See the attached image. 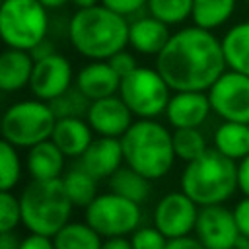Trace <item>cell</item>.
<instances>
[{
	"label": "cell",
	"mask_w": 249,
	"mask_h": 249,
	"mask_svg": "<svg viewBox=\"0 0 249 249\" xmlns=\"http://www.w3.org/2000/svg\"><path fill=\"white\" fill-rule=\"evenodd\" d=\"M156 68L173 91H208L228 68L222 39L212 29L183 27L156 54Z\"/></svg>",
	"instance_id": "cell-1"
},
{
	"label": "cell",
	"mask_w": 249,
	"mask_h": 249,
	"mask_svg": "<svg viewBox=\"0 0 249 249\" xmlns=\"http://www.w3.org/2000/svg\"><path fill=\"white\" fill-rule=\"evenodd\" d=\"M128 27L124 16L113 12L101 2L89 8H78L68 21V41L86 58L107 60L128 45Z\"/></svg>",
	"instance_id": "cell-2"
},
{
	"label": "cell",
	"mask_w": 249,
	"mask_h": 249,
	"mask_svg": "<svg viewBox=\"0 0 249 249\" xmlns=\"http://www.w3.org/2000/svg\"><path fill=\"white\" fill-rule=\"evenodd\" d=\"M124 163L148 179L165 177L175 163L173 132L154 119L132 121L121 136Z\"/></svg>",
	"instance_id": "cell-3"
},
{
	"label": "cell",
	"mask_w": 249,
	"mask_h": 249,
	"mask_svg": "<svg viewBox=\"0 0 249 249\" xmlns=\"http://www.w3.org/2000/svg\"><path fill=\"white\" fill-rule=\"evenodd\" d=\"M179 183L181 191L198 206L222 204L239 189L237 161L216 148H208L202 156L187 161Z\"/></svg>",
	"instance_id": "cell-4"
},
{
	"label": "cell",
	"mask_w": 249,
	"mask_h": 249,
	"mask_svg": "<svg viewBox=\"0 0 249 249\" xmlns=\"http://www.w3.org/2000/svg\"><path fill=\"white\" fill-rule=\"evenodd\" d=\"M21 224L35 233L53 237L66 222H70L72 200L66 195L62 177L33 179L19 195Z\"/></svg>",
	"instance_id": "cell-5"
},
{
	"label": "cell",
	"mask_w": 249,
	"mask_h": 249,
	"mask_svg": "<svg viewBox=\"0 0 249 249\" xmlns=\"http://www.w3.org/2000/svg\"><path fill=\"white\" fill-rule=\"evenodd\" d=\"M41 0L0 2V41L6 47L31 51L47 37L49 14Z\"/></svg>",
	"instance_id": "cell-6"
},
{
	"label": "cell",
	"mask_w": 249,
	"mask_h": 249,
	"mask_svg": "<svg viewBox=\"0 0 249 249\" xmlns=\"http://www.w3.org/2000/svg\"><path fill=\"white\" fill-rule=\"evenodd\" d=\"M56 123L49 101L39 97L12 103L2 113V136L18 148H31L51 138Z\"/></svg>",
	"instance_id": "cell-7"
},
{
	"label": "cell",
	"mask_w": 249,
	"mask_h": 249,
	"mask_svg": "<svg viewBox=\"0 0 249 249\" xmlns=\"http://www.w3.org/2000/svg\"><path fill=\"white\" fill-rule=\"evenodd\" d=\"M119 95L138 119H156L165 113L171 88L158 68L136 66L121 78Z\"/></svg>",
	"instance_id": "cell-8"
},
{
	"label": "cell",
	"mask_w": 249,
	"mask_h": 249,
	"mask_svg": "<svg viewBox=\"0 0 249 249\" xmlns=\"http://www.w3.org/2000/svg\"><path fill=\"white\" fill-rule=\"evenodd\" d=\"M84 210L86 222L101 237L128 235L138 228L142 220L140 204L115 191L97 195Z\"/></svg>",
	"instance_id": "cell-9"
},
{
	"label": "cell",
	"mask_w": 249,
	"mask_h": 249,
	"mask_svg": "<svg viewBox=\"0 0 249 249\" xmlns=\"http://www.w3.org/2000/svg\"><path fill=\"white\" fill-rule=\"evenodd\" d=\"M212 111L224 121L249 123V76L226 70L208 89Z\"/></svg>",
	"instance_id": "cell-10"
},
{
	"label": "cell",
	"mask_w": 249,
	"mask_h": 249,
	"mask_svg": "<svg viewBox=\"0 0 249 249\" xmlns=\"http://www.w3.org/2000/svg\"><path fill=\"white\" fill-rule=\"evenodd\" d=\"M198 204L183 191L163 195L154 208V226L167 237H179L195 231Z\"/></svg>",
	"instance_id": "cell-11"
},
{
	"label": "cell",
	"mask_w": 249,
	"mask_h": 249,
	"mask_svg": "<svg viewBox=\"0 0 249 249\" xmlns=\"http://www.w3.org/2000/svg\"><path fill=\"white\" fill-rule=\"evenodd\" d=\"M195 235L200 239L202 247H208V249L235 247L239 230L235 224L233 210L226 208L224 202L200 206L196 224H195Z\"/></svg>",
	"instance_id": "cell-12"
},
{
	"label": "cell",
	"mask_w": 249,
	"mask_h": 249,
	"mask_svg": "<svg viewBox=\"0 0 249 249\" xmlns=\"http://www.w3.org/2000/svg\"><path fill=\"white\" fill-rule=\"evenodd\" d=\"M72 78L74 72L70 60L60 53H53L45 58L35 60L29 78V89L35 97L51 101L72 88Z\"/></svg>",
	"instance_id": "cell-13"
},
{
	"label": "cell",
	"mask_w": 249,
	"mask_h": 249,
	"mask_svg": "<svg viewBox=\"0 0 249 249\" xmlns=\"http://www.w3.org/2000/svg\"><path fill=\"white\" fill-rule=\"evenodd\" d=\"M132 111L123 101L121 95H107L89 101L86 111V121L99 136H117L121 138L132 124Z\"/></svg>",
	"instance_id": "cell-14"
},
{
	"label": "cell",
	"mask_w": 249,
	"mask_h": 249,
	"mask_svg": "<svg viewBox=\"0 0 249 249\" xmlns=\"http://www.w3.org/2000/svg\"><path fill=\"white\" fill-rule=\"evenodd\" d=\"M124 161L123 144L117 136H97L80 156V165L97 181L109 179Z\"/></svg>",
	"instance_id": "cell-15"
},
{
	"label": "cell",
	"mask_w": 249,
	"mask_h": 249,
	"mask_svg": "<svg viewBox=\"0 0 249 249\" xmlns=\"http://www.w3.org/2000/svg\"><path fill=\"white\" fill-rule=\"evenodd\" d=\"M210 99L204 91H175L165 107L167 123L173 128L200 126L210 115Z\"/></svg>",
	"instance_id": "cell-16"
},
{
	"label": "cell",
	"mask_w": 249,
	"mask_h": 249,
	"mask_svg": "<svg viewBox=\"0 0 249 249\" xmlns=\"http://www.w3.org/2000/svg\"><path fill=\"white\" fill-rule=\"evenodd\" d=\"M119 86L121 76L113 70V66L107 60H91L89 64L80 68L76 78V88L89 101L119 93Z\"/></svg>",
	"instance_id": "cell-17"
},
{
	"label": "cell",
	"mask_w": 249,
	"mask_h": 249,
	"mask_svg": "<svg viewBox=\"0 0 249 249\" xmlns=\"http://www.w3.org/2000/svg\"><path fill=\"white\" fill-rule=\"evenodd\" d=\"M51 140L68 158H80L93 140V128L82 117H60L54 123Z\"/></svg>",
	"instance_id": "cell-18"
},
{
	"label": "cell",
	"mask_w": 249,
	"mask_h": 249,
	"mask_svg": "<svg viewBox=\"0 0 249 249\" xmlns=\"http://www.w3.org/2000/svg\"><path fill=\"white\" fill-rule=\"evenodd\" d=\"M33 56L29 51L8 47L0 53V91L14 93L29 86L33 72Z\"/></svg>",
	"instance_id": "cell-19"
},
{
	"label": "cell",
	"mask_w": 249,
	"mask_h": 249,
	"mask_svg": "<svg viewBox=\"0 0 249 249\" xmlns=\"http://www.w3.org/2000/svg\"><path fill=\"white\" fill-rule=\"evenodd\" d=\"M169 25L150 16L138 18L128 27V45L140 54H158L169 41Z\"/></svg>",
	"instance_id": "cell-20"
},
{
	"label": "cell",
	"mask_w": 249,
	"mask_h": 249,
	"mask_svg": "<svg viewBox=\"0 0 249 249\" xmlns=\"http://www.w3.org/2000/svg\"><path fill=\"white\" fill-rule=\"evenodd\" d=\"M64 152L51 140L37 142L27 152V171L33 179H56L64 169Z\"/></svg>",
	"instance_id": "cell-21"
},
{
	"label": "cell",
	"mask_w": 249,
	"mask_h": 249,
	"mask_svg": "<svg viewBox=\"0 0 249 249\" xmlns=\"http://www.w3.org/2000/svg\"><path fill=\"white\" fill-rule=\"evenodd\" d=\"M214 148L235 161L249 156V123L224 121L214 130Z\"/></svg>",
	"instance_id": "cell-22"
},
{
	"label": "cell",
	"mask_w": 249,
	"mask_h": 249,
	"mask_svg": "<svg viewBox=\"0 0 249 249\" xmlns=\"http://www.w3.org/2000/svg\"><path fill=\"white\" fill-rule=\"evenodd\" d=\"M222 51L228 68L249 76V21H239L224 33Z\"/></svg>",
	"instance_id": "cell-23"
},
{
	"label": "cell",
	"mask_w": 249,
	"mask_h": 249,
	"mask_svg": "<svg viewBox=\"0 0 249 249\" xmlns=\"http://www.w3.org/2000/svg\"><path fill=\"white\" fill-rule=\"evenodd\" d=\"M54 249H99L103 237L88 222H66L53 235Z\"/></svg>",
	"instance_id": "cell-24"
},
{
	"label": "cell",
	"mask_w": 249,
	"mask_h": 249,
	"mask_svg": "<svg viewBox=\"0 0 249 249\" xmlns=\"http://www.w3.org/2000/svg\"><path fill=\"white\" fill-rule=\"evenodd\" d=\"M150 181L148 177H144L142 173H138L136 169H132L130 165H121L111 177H109V187L111 191L134 200V202H144L150 196Z\"/></svg>",
	"instance_id": "cell-25"
},
{
	"label": "cell",
	"mask_w": 249,
	"mask_h": 249,
	"mask_svg": "<svg viewBox=\"0 0 249 249\" xmlns=\"http://www.w3.org/2000/svg\"><path fill=\"white\" fill-rule=\"evenodd\" d=\"M235 10V0H193L191 19L204 29H216L224 25Z\"/></svg>",
	"instance_id": "cell-26"
},
{
	"label": "cell",
	"mask_w": 249,
	"mask_h": 249,
	"mask_svg": "<svg viewBox=\"0 0 249 249\" xmlns=\"http://www.w3.org/2000/svg\"><path fill=\"white\" fill-rule=\"evenodd\" d=\"M62 183L72 204L78 208H86L97 196V179L91 173H88L82 165L66 171Z\"/></svg>",
	"instance_id": "cell-27"
},
{
	"label": "cell",
	"mask_w": 249,
	"mask_h": 249,
	"mask_svg": "<svg viewBox=\"0 0 249 249\" xmlns=\"http://www.w3.org/2000/svg\"><path fill=\"white\" fill-rule=\"evenodd\" d=\"M173 150L175 156L181 161H193L195 158L202 156L208 150L204 134L198 130V126H189V128H175L173 132Z\"/></svg>",
	"instance_id": "cell-28"
},
{
	"label": "cell",
	"mask_w": 249,
	"mask_h": 249,
	"mask_svg": "<svg viewBox=\"0 0 249 249\" xmlns=\"http://www.w3.org/2000/svg\"><path fill=\"white\" fill-rule=\"evenodd\" d=\"M12 142L0 138V191H12L21 179V160Z\"/></svg>",
	"instance_id": "cell-29"
},
{
	"label": "cell",
	"mask_w": 249,
	"mask_h": 249,
	"mask_svg": "<svg viewBox=\"0 0 249 249\" xmlns=\"http://www.w3.org/2000/svg\"><path fill=\"white\" fill-rule=\"evenodd\" d=\"M148 12L167 25L183 23L191 18L193 0H148Z\"/></svg>",
	"instance_id": "cell-30"
},
{
	"label": "cell",
	"mask_w": 249,
	"mask_h": 249,
	"mask_svg": "<svg viewBox=\"0 0 249 249\" xmlns=\"http://www.w3.org/2000/svg\"><path fill=\"white\" fill-rule=\"evenodd\" d=\"M49 105H51L53 113L56 115V119H60V117H82V115H86V111L89 107V99L78 88H68L58 97L51 99Z\"/></svg>",
	"instance_id": "cell-31"
},
{
	"label": "cell",
	"mask_w": 249,
	"mask_h": 249,
	"mask_svg": "<svg viewBox=\"0 0 249 249\" xmlns=\"http://www.w3.org/2000/svg\"><path fill=\"white\" fill-rule=\"evenodd\" d=\"M21 224L19 196L12 191H0V233L14 231Z\"/></svg>",
	"instance_id": "cell-32"
},
{
	"label": "cell",
	"mask_w": 249,
	"mask_h": 249,
	"mask_svg": "<svg viewBox=\"0 0 249 249\" xmlns=\"http://www.w3.org/2000/svg\"><path fill=\"white\" fill-rule=\"evenodd\" d=\"M132 249H163L167 247V237L156 226L136 228L130 233Z\"/></svg>",
	"instance_id": "cell-33"
},
{
	"label": "cell",
	"mask_w": 249,
	"mask_h": 249,
	"mask_svg": "<svg viewBox=\"0 0 249 249\" xmlns=\"http://www.w3.org/2000/svg\"><path fill=\"white\" fill-rule=\"evenodd\" d=\"M107 62L113 66V70L123 78V76H126L128 72H132L136 66H138V62H136V58H134V54L132 53H128L126 49H121V51H117L115 54H111L109 58H107Z\"/></svg>",
	"instance_id": "cell-34"
},
{
	"label": "cell",
	"mask_w": 249,
	"mask_h": 249,
	"mask_svg": "<svg viewBox=\"0 0 249 249\" xmlns=\"http://www.w3.org/2000/svg\"><path fill=\"white\" fill-rule=\"evenodd\" d=\"M99 2L121 16H130L148 4V0H99Z\"/></svg>",
	"instance_id": "cell-35"
},
{
	"label": "cell",
	"mask_w": 249,
	"mask_h": 249,
	"mask_svg": "<svg viewBox=\"0 0 249 249\" xmlns=\"http://www.w3.org/2000/svg\"><path fill=\"white\" fill-rule=\"evenodd\" d=\"M233 216H235L239 233L249 237V196L247 195H243V198L233 206Z\"/></svg>",
	"instance_id": "cell-36"
},
{
	"label": "cell",
	"mask_w": 249,
	"mask_h": 249,
	"mask_svg": "<svg viewBox=\"0 0 249 249\" xmlns=\"http://www.w3.org/2000/svg\"><path fill=\"white\" fill-rule=\"evenodd\" d=\"M19 247H21V249H53L54 243H53V237L31 231L29 235H25V237L21 239Z\"/></svg>",
	"instance_id": "cell-37"
},
{
	"label": "cell",
	"mask_w": 249,
	"mask_h": 249,
	"mask_svg": "<svg viewBox=\"0 0 249 249\" xmlns=\"http://www.w3.org/2000/svg\"><path fill=\"white\" fill-rule=\"evenodd\" d=\"M185 247L198 249V247H202V243H200V239H198L196 235H193V233H185V235L167 239V249H185Z\"/></svg>",
	"instance_id": "cell-38"
},
{
	"label": "cell",
	"mask_w": 249,
	"mask_h": 249,
	"mask_svg": "<svg viewBox=\"0 0 249 249\" xmlns=\"http://www.w3.org/2000/svg\"><path fill=\"white\" fill-rule=\"evenodd\" d=\"M237 183H239V191L249 196V156L237 161Z\"/></svg>",
	"instance_id": "cell-39"
},
{
	"label": "cell",
	"mask_w": 249,
	"mask_h": 249,
	"mask_svg": "<svg viewBox=\"0 0 249 249\" xmlns=\"http://www.w3.org/2000/svg\"><path fill=\"white\" fill-rule=\"evenodd\" d=\"M31 56H33V60H39V58H45V56H49V54H53V53H56V47H54V43L51 41V39H43L41 43H37L31 51Z\"/></svg>",
	"instance_id": "cell-40"
},
{
	"label": "cell",
	"mask_w": 249,
	"mask_h": 249,
	"mask_svg": "<svg viewBox=\"0 0 249 249\" xmlns=\"http://www.w3.org/2000/svg\"><path fill=\"white\" fill-rule=\"evenodd\" d=\"M105 249H132V243L126 235H111L103 239Z\"/></svg>",
	"instance_id": "cell-41"
},
{
	"label": "cell",
	"mask_w": 249,
	"mask_h": 249,
	"mask_svg": "<svg viewBox=\"0 0 249 249\" xmlns=\"http://www.w3.org/2000/svg\"><path fill=\"white\" fill-rule=\"evenodd\" d=\"M19 239L16 237L14 231H2L0 233V249H16L19 247Z\"/></svg>",
	"instance_id": "cell-42"
},
{
	"label": "cell",
	"mask_w": 249,
	"mask_h": 249,
	"mask_svg": "<svg viewBox=\"0 0 249 249\" xmlns=\"http://www.w3.org/2000/svg\"><path fill=\"white\" fill-rule=\"evenodd\" d=\"M41 2H43V6H47L49 10H56V8L64 6L66 2H70V0H41Z\"/></svg>",
	"instance_id": "cell-43"
},
{
	"label": "cell",
	"mask_w": 249,
	"mask_h": 249,
	"mask_svg": "<svg viewBox=\"0 0 249 249\" xmlns=\"http://www.w3.org/2000/svg\"><path fill=\"white\" fill-rule=\"evenodd\" d=\"M76 8H89V6H95L99 4V0H70Z\"/></svg>",
	"instance_id": "cell-44"
},
{
	"label": "cell",
	"mask_w": 249,
	"mask_h": 249,
	"mask_svg": "<svg viewBox=\"0 0 249 249\" xmlns=\"http://www.w3.org/2000/svg\"><path fill=\"white\" fill-rule=\"evenodd\" d=\"M0 134H2V115H0Z\"/></svg>",
	"instance_id": "cell-45"
}]
</instances>
